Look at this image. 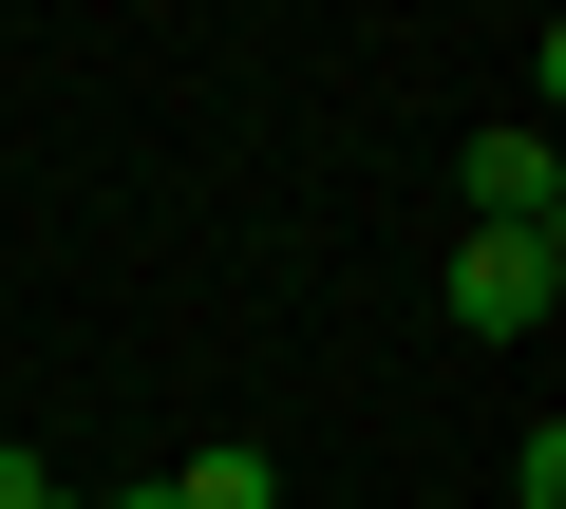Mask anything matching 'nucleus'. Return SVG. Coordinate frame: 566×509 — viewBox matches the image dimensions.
Instances as JSON below:
<instances>
[{
    "instance_id": "nucleus-1",
    "label": "nucleus",
    "mask_w": 566,
    "mask_h": 509,
    "mask_svg": "<svg viewBox=\"0 0 566 509\" xmlns=\"http://www.w3.org/2000/svg\"><path fill=\"white\" fill-rule=\"evenodd\" d=\"M434 303H453L472 340H547V303H566V226H472Z\"/></svg>"
},
{
    "instance_id": "nucleus-3",
    "label": "nucleus",
    "mask_w": 566,
    "mask_h": 509,
    "mask_svg": "<svg viewBox=\"0 0 566 509\" xmlns=\"http://www.w3.org/2000/svg\"><path fill=\"white\" fill-rule=\"evenodd\" d=\"M151 490H170V509H283V453H264V434H208V453H170Z\"/></svg>"
},
{
    "instance_id": "nucleus-4",
    "label": "nucleus",
    "mask_w": 566,
    "mask_h": 509,
    "mask_svg": "<svg viewBox=\"0 0 566 509\" xmlns=\"http://www.w3.org/2000/svg\"><path fill=\"white\" fill-rule=\"evenodd\" d=\"M0 509H57V471H39V453H20V434H0Z\"/></svg>"
},
{
    "instance_id": "nucleus-2",
    "label": "nucleus",
    "mask_w": 566,
    "mask_h": 509,
    "mask_svg": "<svg viewBox=\"0 0 566 509\" xmlns=\"http://www.w3.org/2000/svg\"><path fill=\"white\" fill-rule=\"evenodd\" d=\"M453 189H472V226H566V151L510 114V132H472L453 151Z\"/></svg>"
},
{
    "instance_id": "nucleus-5",
    "label": "nucleus",
    "mask_w": 566,
    "mask_h": 509,
    "mask_svg": "<svg viewBox=\"0 0 566 509\" xmlns=\"http://www.w3.org/2000/svg\"><path fill=\"white\" fill-rule=\"evenodd\" d=\"M57 509H170V490H151V471H133V490H57Z\"/></svg>"
}]
</instances>
